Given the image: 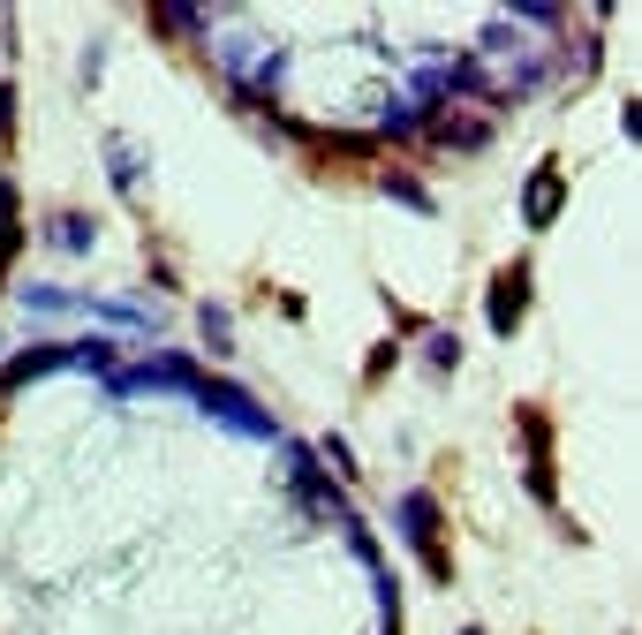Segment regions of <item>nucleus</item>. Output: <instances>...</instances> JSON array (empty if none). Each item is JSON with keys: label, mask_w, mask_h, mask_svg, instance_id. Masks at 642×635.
Returning a JSON list of instances; mask_svg holds the SVG:
<instances>
[{"label": "nucleus", "mask_w": 642, "mask_h": 635, "mask_svg": "<svg viewBox=\"0 0 642 635\" xmlns=\"http://www.w3.org/2000/svg\"><path fill=\"white\" fill-rule=\"evenodd\" d=\"M529 318V265L514 258V265H499L491 273V333H507L514 341V326Z\"/></svg>", "instance_id": "nucleus-1"}, {"label": "nucleus", "mask_w": 642, "mask_h": 635, "mask_svg": "<svg viewBox=\"0 0 642 635\" xmlns=\"http://www.w3.org/2000/svg\"><path fill=\"white\" fill-rule=\"evenodd\" d=\"M0 144H16V84H0Z\"/></svg>", "instance_id": "nucleus-6"}, {"label": "nucleus", "mask_w": 642, "mask_h": 635, "mask_svg": "<svg viewBox=\"0 0 642 635\" xmlns=\"http://www.w3.org/2000/svg\"><path fill=\"white\" fill-rule=\"evenodd\" d=\"M393 363H401V348H393V341H378V348H371V363H363V386H386V371H393Z\"/></svg>", "instance_id": "nucleus-4"}, {"label": "nucleus", "mask_w": 642, "mask_h": 635, "mask_svg": "<svg viewBox=\"0 0 642 635\" xmlns=\"http://www.w3.org/2000/svg\"><path fill=\"white\" fill-rule=\"evenodd\" d=\"M23 250V220H16V182H0V280H8V265H16Z\"/></svg>", "instance_id": "nucleus-3"}, {"label": "nucleus", "mask_w": 642, "mask_h": 635, "mask_svg": "<svg viewBox=\"0 0 642 635\" xmlns=\"http://www.w3.org/2000/svg\"><path fill=\"white\" fill-rule=\"evenodd\" d=\"M559 197H567L559 167H537V182H529V227H552L559 220Z\"/></svg>", "instance_id": "nucleus-2"}, {"label": "nucleus", "mask_w": 642, "mask_h": 635, "mask_svg": "<svg viewBox=\"0 0 642 635\" xmlns=\"http://www.w3.org/2000/svg\"><path fill=\"white\" fill-rule=\"evenodd\" d=\"M431 371H461V341L454 333H431Z\"/></svg>", "instance_id": "nucleus-5"}]
</instances>
